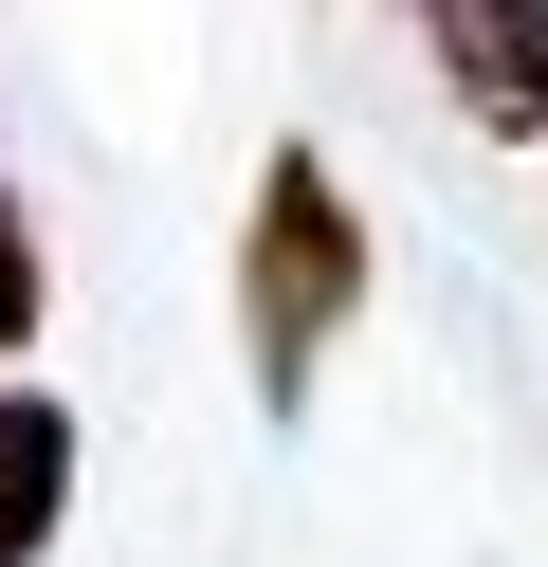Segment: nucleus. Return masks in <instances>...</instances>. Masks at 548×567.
Returning <instances> with one entry per match:
<instances>
[{"label":"nucleus","mask_w":548,"mask_h":567,"mask_svg":"<svg viewBox=\"0 0 548 567\" xmlns=\"http://www.w3.org/2000/svg\"><path fill=\"white\" fill-rule=\"evenodd\" d=\"M365 311V202L329 184L311 147L256 165V220H238V348H256V403H311V367L348 348Z\"/></svg>","instance_id":"f257e3e1"},{"label":"nucleus","mask_w":548,"mask_h":567,"mask_svg":"<svg viewBox=\"0 0 548 567\" xmlns=\"http://www.w3.org/2000/svg\"><path fill=\"white\" fill-rule=\"evenodd\" d=\"M421 55L457 74V111H475V128L548 147V0H421Z\"/></svg>","instance_id":"f03ea898"},{"label":"nucleus","mask_w":548,"mask_h":567,"mask_svg":"<svg viewBox=\"0 0 548 567\" xmlns=\"http://www.w3.org/2000/svg\"><path fill=\"white\" fill-rule=\"evenodd\" d=\"M73 513V403H37V384H0V567H37Z\"/></svg>","instance_id":"7ed1b4c3"},{"label":"nucleus","mask_w":548,"mask_h":567,"mask_svg":"<svg viewBox=\"0 0 548 567\" xmlns=\"http://www.w3.org/2000/svg\"><path fill=\"white\" fill-rule=\"evenodd\" d=\"M37 311H55V275H37V220H19V184H0V348H37Z\"/></svg>","instance_id":"20e7f679"}]
</instances>
